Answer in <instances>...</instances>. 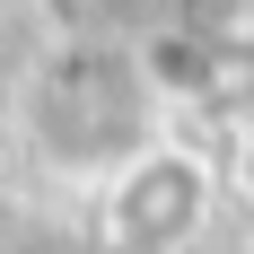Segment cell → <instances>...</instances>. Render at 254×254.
<instances>
[{"mask_svg": "<svg viewBox=\"0 0 254 254\" xmlns=\"http://www.w3.org/2000/svg\"><path fill=\"white\" fill-rule=\"evenodd\" d=\"M149 97H158V79L140 70V53L131 62H114V53H53L44 70L26 79V140L53 167L114 176L123 158H140L158 140Z\"/></svg>", "mask_w": 254, "mask_h": 254, "instance_id": "cell-1", "label": "cell"}, {"mask_svg": "<svg viewBox=\"0 0 254 254\" xmlns=\"http://www.w3.org/2000/svg\"><path fill=\"white\" fill-rule=\"evenodd\" d=\"M210 202H219V167L176 140H149L105 176V237L123 254H176L210 228Z\"/></svg>", "mask_w": 254, "mask_h": 254, "instance_id": "cell-2", "label": "cell"}, {"mask_svg": "<svg viewBox=\"0 0 254 254\" xmlns=\"http://www.w3.org/2000/svg\"><path fill=\"white\" fill-rule=\"evenodd\" d=\"M237 184H246V202H254V123H246V140H237Z\"/></svg>", "mask_w": 254, "mask_h": 254, "instance_id": "cell-3", "label": "cell"}]
</instances>
